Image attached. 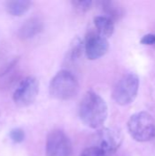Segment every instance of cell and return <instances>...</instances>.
I'll use <instances>...</instances> for the list:
<instances>
[{
    "instance_id": "3957f363",
    "label": "cell",
    "mask_w": 155,
    "mask_h": 156,
    "mask_svg": "<svg viewBox=\"0 0 155 156\" xmlns=\"http://www.w3.org/2000/svg\"><path fill=\"white\" fill-rule=\"evenodd\" d=\"M130 135L137 142H150L155 138V119L148 112H141L131 116L128 122Z\"/></svg>"
},
{
    "instance_id": "8992f818",
    "label": "cell",
    "mask_w": 155,
    "mask_h": 156,
    "mask_svg": "<svg viewBox=\"0 0 155 156\" xmlns=\"http://www.w3.org/2000/svg\"><path fill=\"white\" fill-rule=\"evenodd\" d=\"M96 146L110 156L114 154L122 143V133L114 128H102L96 133L94 138Z\"/></svg>"
},
{
    "instance_id": "277c9868",
    "label": "cell",
    "mask_w": 155,
    "mask_h": 156,
    "mask_svg": "<svg viewBox=\"0 0 155 156\" xmlns=\"http://www.w3.org/2000/svg\"><path fill=\"white\" fill-rule=\"evenodd\" d=\"M139 85L140 80L136 74L128 73L124 75L113 89L112 98L114 101L121 106L131 104L137 97Z\"/></svg>"
},
{
    "instance_id": "ba28073f",
    "label": "cell",
    "mask_w": 155,
    "mask_h": 156,
    "mask_svg": "<svg viewBox=\"0 0 155 156\" xmlns=\"http://www.w3.org/2000/svg\"><path fill=\"white\" fill-rule=\"evenodd\" d=\"M84 49L89 59H98L107 53L109 49L108 39L98 32L90 31L85 37Z\"/></svg>"
},
{
    "instance_id": "e0dca14e",
    "label": "cell",
    "mask_w": 155,
    "mask_h": 156,
    "mask_svg": "<svg viewBox=\"0 0 155 156\" xmlns=\"http://www.w3.org/2000/svg\"><path fill=\"white\" fill-rule=\"evenodd\" d=\"M73 5L80 11H87L91 5V1H75L73 2Z\"/></svg>"
},
{
    "instance_id": "7c38bea8",
    "label": "cell",
    "mask_w": 155,
    "mask_h": 156,
    "mask_svg": "<svg viewBox=\"0 0 155 156\" xmlns=\"http://www.w3.org/2000/svg\"><path fill=\"white\" fill-rule=\"evenodd\" d=\"M31 5L32 3L28 0H10L5 3V9L10 15L19 16L27 12Z\"/></svg>"
},
{
    "instance_id": "ac0fdd59",
    "label": "cell",
    "mask_w": 155,
    "mask_h": 156,
    "mask_svg": "<svg viewBox=\"0 0 155 156\" xmlns=\"http://www.w3.org/2000/svg\"><path fill=\"white\" fill-rule=\"evenodd\" d=\"M141 43L143 45H154L155 44V35L153 34H147L143 37L141 39Z\"/></svg>"
},
{
    "instance_id": "4fadbf2b",
    "label": "cell",
    "mask_w": 155,
    "mask_h": 156,
    "mask_svg": "<svg viewBox=\"0 0 155 156\" xmlns=\"http://www.w3.org/2000/svg\"><path fill=\"white\" fill-rule=\"evenodd\" d=\"M85 51L84 49V43L80 41L79 38H76L73 41V44L71 45L69 53H68V58L70 60H76L78 59L81 55L82 52Z\"/></svg>"
},
{
    "instance_id": "52a82bcc",
    "label": "cell",
    "mask_w": 155,
    "mask_h": 156,
    "mask_svg": "<svg viewBox=\"0 0 155 156\" xmlns=\"http://www.w3.org/2000/svg\"><path fill=\"white\" fill-rule=\"evenodd\" d=\"M72 146L66 133L60 130L51 131L46 141L47 156H70Z\"/></svg>"
},
{
    "instance_id": "9a60e30c",
    "label": "cell",
    "mask_w": 155,
    "mask_h": 156,
    "mask_svg": "<svg viewBox=\"0 0 155 156\" xmlns=\"http://www.w3.org/2000/svg\"><path fill=\"white\" fill-rule=\"evenodd\" d=\"M25 132L21 128H14L9 133V137L15 144L22 143L25 140Z\"/></svg>"
},
{
    "instance_id": "30bf717a",
    "label": "cell",
    "mask_w": 155,
    "mask_h": 156,
    "mask_svg": "<svg viewBox=\"0 0 155 156\" xmlns=\"http://www.w3.org/2000/svg\"><path fill=\"white\" fill-rule=\"evenodd\" d=\"M94 24L97 28V32L106 38L111 37L114 32L113 20L106 16H99L94 18Z\"/></svg>"
},
{
    "instance_id": "7a4b0ae2",
    "label": "cell",
    "mask_w": 155,
    "mask_h": 156,
    "mask_svg": "<svg viewBox=\"0 0 155 156\" xmlns=\"http://www.w3.org/2000/svg\"><path fill=\"white\" fill-rule=\"evenodd\" d=\"M79 90L77 78L69 70L58 71L51 80L49 93L51 97L59 101H69L76 97Z\"/></svg>"
},
{
    "instance_id": "5bb4252c",
    "label": "cell",
    "mask_w": 155,
    "mask_h": 156,
    "mask_svg": "<svg viewBox=\"0 0 155 156\" xmlns=\"http://www.w3.org/2000/svg\"><path fill=\"white\" fill-rule=\"evenodd\" d=\"M102 6H103L102 8L104 9V11L107 14L106 16H108L111 20H113L115 18H118L122 15V12H121L120 7H118L112 2H105V3H102Z\"/></svg>"
},
{
    "instance_id": "6da1fadb",
    "label": "cell",
    "mask_w": 155,
    "mask_h": 156,
    "mask_svg": "<svg viewBox=\"0 0 155 156\" xmlns=\"http://www.w3.org/2000/svg\"><path fill=\"white\" fill-rule=\"evenodd\" d=\"M79 115L81 122L91 129H99L108 116V107L105 101L96 92L90 90L82 98Z\"/></svg>"
},
{
    "instance_id": "5b68a950",
    "label": "cell",
    "mask_w": 155,
    "mask_h": 156,
    "mask_svg": "<svg viewBox=\"0 0 155 156\" xmlns=\"http://www.w3.org/2000/svg\"><path fill=\"white\" fill-rule=\"evenodd\" d=\"M38 80L32 76L24 79L13 93L14 102L20 107H26L32 104L38 94Z\"/></svg>"
},
{
    "instance_id": "8fae6325",
    "label": "cell",
    "mask_w": 155,
    "mask_h": 156,
    "mask_svg": "<svg viewBox=\"0 0 155 156\" xmlns=\"http://www.w3.org/2000/svg\"><path fill=\"white\" fill-rule=\"evenodd\" d=\"M17 63L18 58H14L0 69V84L3 87L10 85L13 80H15L16 75V68L17 66Z\"/></svg>"
},
{
    "instance_id": "2e32d148",
    "label": "cell",
    "mask_w": 155,
    "mask_h": 156,
    "mask_svg": "<svg viewBox=\"0 0 155 156\" xmlns=\"http://www.w3.org/2000/svg\"><path fill=\"white\" fill-rule=\"evenodd\" d=\"M80 156H109L106 154L102 150H100V148L96 147V146H91L89 147L87 149H85Z\"/></svg>"
},
{
    "instance_id": "9c48e42d",
    "label": "cell",
    "mask_w": 155,
    "mask_h": 156,
    "mask_svg": "<svg viewBox=\"0 0 155 156\" xmlns=\"http://www.w3.org/2000/svg\"><path fill=\"white\" fill-rule=\"evenodd\" d=\"M44 28V23L40 17L32 16L26 19L18 28V37L21 39H30L39 33Z\"/></svg>"
}]
</instances>
